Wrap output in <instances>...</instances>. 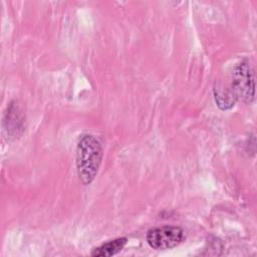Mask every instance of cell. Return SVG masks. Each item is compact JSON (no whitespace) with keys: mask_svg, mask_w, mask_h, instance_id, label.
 Segmentation results:
<instances>
[{"mask_svg":"<svg viewBox=\"0 0 257 257\" xmlns=\"http://www.w3.org/2000/svg\"><path fill=\"white\" fill-rule=\"evenodd\" d=\"M184 239V230L178 226H161L147 233V242L153 249L167 250L178 246Z\"/></svg>","mask_w":257,"mask_h":257,"instance_id":"obj_2","label":"cell"},{"mask_svg":"<svg viewBox=\"0 0 257 257\" xmlns=\"http://www.w3.org/2000/svg\"><path fill=\"white\" fill-rule=\"evenodd\" d=\"M102 160V148L92 135H82L76 146V170L83 185H89L96 177Z\"/></svg>","mask_w":257,"mask_h":257,"instance_id":"obj_1","label":"cell"},{"mask_svg":"<svg viewBox=\"0 0 257 257\" xmlns=\"http://www.w3.org/2000/svg\"><path fill=\"white\" fill-rule=\"evenodd\" d=\"M232 88L236 96L250 103L254 100L253 71L247 61L239 63L232 74Z\"/></svg>","mask_w":257,"mask_h":257,"instance_id":"obj_3","label":"cell"},{"mask_svg":"<svg viewBox=\"0 0 257 257\" xmlns=\"http://www.w3.org/2000/svg\"><path fill=\"white\" fill-rule=\"evenodd\" d=\"M4 122H7V126L5 130L10 136L15 137L17 136L18 131L23 130V116L18 105H16V102L10 103L6 112V118H4Z\"/></svg>","mask_w":257,"mask_h":257,"instance_id":"obj_4","label":"cell"},{"mask_svg":"<svg viewBox=\"0 0 257 257\" xmlns=\"http://www.w3.org/2000/svg\"><path fill=\"white\" fill-rule=\"evenodd\" d=\"M126 242H127V239L125 237H120V238L110 240V241L103 243L100 246L94 248L91 251L90 255L91 256H99V257H108V256L115 255L123 249Z\"/></svg>","mask_w":257,"mask_h":257,"instance_id":"obj_5","label":"cell"}]
</instances>
